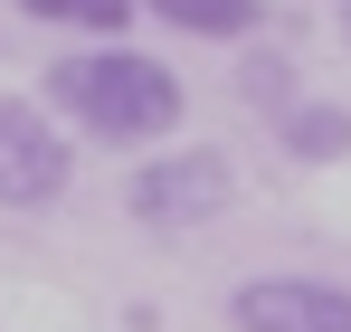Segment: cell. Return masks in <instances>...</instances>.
I'll use <instances>...</instances> for the list:
<instances>
[{"mask_svg":"<svg viewBox=\"0 0 351 332\" xmlns=\"http://www.w3.org/2000/svg\"><path fill=\"white\" fill-rule=\"evenodd\" d=\"M19 19L38 29H76V38H123L143 19V0H19Z\"/></svg>","mask_w":351,"mask_h":332,"instance_id":"52a82bcc","label":"cell"},{"mask_svg":"<svg viewBox=\"0 0 351 332\" xmlns=\"http://www.w3.org/2000/svg\"><path fill=\"white\" fill-rule=\"evenodd\" d=\"M276 143H285V162H304V171L351 162V105H332V95H294V105L276 114Z\"/></svg>","mask_w":351,"mask_h":332,"instance_id":"5b68a950","label":"cell"},{"mask_svg":"<svg viewBox=\"0 0 351 332\" xmlns=\"http://www.w3.org/2000/svg\"><path fill=\"white\" fill-rule=\"evenodd\" d=\"M237 332H351V285L332 276H247L228 294Z\"/></svg>","mask_w":351,"mask_h":332,"instance_id":"277c9868","label":"cell"},{"mask_svg":"<svg viewBox=\"0 0 351 332\" xmlns=\"http://www.w3.org/2000/svg\"><path fill=\"white\" fill-rule=\"evenodd\" d=\"M143 10L180 38H219V48H247L266 29V0H143Z\"/></svg>","mask_w":351,"mask_h":332,"instance_id":"8992f818","label":"cell"},{"mask_svg":"<svg viewBox=\"0 0 351 332\" xmlns=\"http://www.w3.org/2000/svg\"><path fill=\"white\" fill-rule=\"evenodd\" d=\"M237 95H247V105L276 123V114H285L294 95H304V76H294V67H285L276 48H247V57H237Z\"/></svg>","mask_w":351,"mask_h":332,"instance_id":"ba28073f","label":"cell"},{"mask_svg":"<svg viewBox=\"0 0 351 332\" xmlns=\"http://www.w3.org/2000/svg\"><path fill=\"white\" fill-rule=\"evenodd\" d=\"M237 200V162L228 152H209V143H152L143 162L123 171V209L133 228H152V237H190V228H209L219 209Z\"/></svg>","mask_w":351,"mask_h":332,"instance_id":"7a4b0ae2","label":"cell"},{"mask_svg":"<svg viewBox=\"0 0 351 332\" xmlns=\"http://www.w3.org/2000/svg\"><path fill=\"white\" fill-rule=\"evenodd\" d=\"M342 48H351V0H342Z\"/></svg>","mask_w":351,"mask_h":332,"instance_id":"9c48e42d","label":"cell"},{"mask_svg":"<svg viewBox=\"0 0 351 332\" xmlns=\"http://www.w3.org/2000/svg\"><path fill=\"white\" fill-rule=\"evenodd\" d=\"M48 114H66L86 143H114V152H152L171 143L180 114H190V86L152 48H123V38H95V48H66L48 76H38Z\"/></svg>","mask_w":351,"mask_h":332,"instance_id":"6da1fadb","label":"cell"},{"mask_svg":"<svg viewBox=\"0 0 351 332\" xmlns=\"http://www.w3.org/2000/svg\"><path fill=\"white\" fill-rule=\"evenodd\" d=\"M76 180V143L29 95H0V209H58Z\"/></svg>","mask_w":351,"mask_h":332,"instance_id":"3957f363","label":"cell"}]
</instances>
